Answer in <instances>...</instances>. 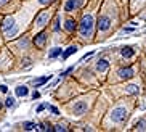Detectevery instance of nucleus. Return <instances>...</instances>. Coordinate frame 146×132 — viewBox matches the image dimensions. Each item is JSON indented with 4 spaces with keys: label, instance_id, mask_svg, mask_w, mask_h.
<instances>
[{
    "label": "nucleus",
    "instance_id": "nucleus-1",
    "mask_svg": "<svg viewBox=\"0 0 146 132\" xmlns=\"http://www.w3.org/2000/svg\"><path fill=\"white\" fill-rule=\"evenodd\" d=\"M92 29H93V18H92L90 15H85V16L82 18L80 24H79V32H80V36H84V37H90Z\"/></svg>",
    "mask_w": 146,
    "mask_h": 132
},
{
    "label": "nucleus",
    "instance_id": "nucleus-2",
    "mask_svg": "<svg viewBox=\"0 0 146 132\" xmlns=\"http://www.w3.org/2000/svg\"><path fill=\"white\" fill-rule=\"evenodd\" d=\"M125 118H127V110L125 108H116L111 113V119L116 121V123H122Z\"/></svg>",
    "mask_w": 146,
    "mask_h": 132
},
{
    "label": "nucleus",
    "instance_id": "nucleus-3",
    "mask_svg": "<svg viewBox=\"0 0 146 132\" xmlns=\"http://www.w3.org/2000/svg\"><path fill=\"white\" fill-rule=\"evenodd\" d=\"M87 111V103H84V102H79V103H76L74 105V108H72V113L76 116H80V115H84Z\"/></svg>",
    "mask_w": 146,
    "mask_h": 132
},
{
    "label": "nucleus",
    "instance_id": "nucleus-4",
    "mask_svg": "<svg viewBox=\"0 0 146 132\" xmlns=\"http://www.w3.org/2000/svg\"><path fill=\"white\" fill-rule=\"evenodd\" d=\"M109 26H111V19H109L108 16H101L98 19V29L100 31H108Z\"/></svg>",
    "mask_w": 146,
    "mask_h": 132
},
{
    "label": "nucleus",
    "instance_id": "nucleus-5",
    "mask_svg": "<svg viewBox=\"0 0 146 132\" xmlns=\"http://www.w3.org/2000/svg\"><path fill=\"white\" fill-rule=\"evenodd\" d=\"M80 5H82V0H68L64 5V10L66 11H72V10L79 8Z\"/></svg>",
    "mask_w": 146,
    "mask_h": 132
},
{
    "label": "nucleus",
    "instance_id": "nucleus-6",
    "mask_svg": "<svg viewBox=\"0 0 146 132\" xmlns=\"http://www.w3.org/2000/svg\"><path fill=\"white\" fill-rule=\"evenodd\" d=\"M133 68H120L119 69V76L122 77V79H130V77H133Z\"/></svg>",
    "mask_w": 146,
    "mask_h": 132
},
{
    "label": "nucleus",
    "instance_id": "nucleus-7",
    "mask_svg": "<svg viewBox=\"0 0 146 132\" xmlns=\"http://www.w3.org/2000/svg\"><path fill=\"white\" fill-rule=\"evenodd\" d=\"M45 40H47L45 32H39V34L34 37V44L37 45V47H43V45H45Z\"/></svg>",
    "mask_w": 146,
    "mask_h": 132
},
{
    "label": "nucleus",
    "instance_id": "nucleus-8",
    "mask_svg": "<svg viewBox=\"0 0 146 132\" xmlns=\"http://www.w3.org/2000/svg\"><path fill=\"white\" fill-rule=\"evenodd\" d=\"M50 79H52V76H43V77H37V79H34V81L31 82V84L34 85V87H40V85H43L45 84V82L47 81H50Z\"/></svg>",
    "mask_w": 146,
    "mask_h": 132
},
{
    "label": "nucleus",
    "instance_id": "nucleus-9",
    "mask_svg": "<svg viewBox=\"0 0 146 132\" xmlns=\"http://www.w3.org/2000/svg\"><path fill=\"white\" fill-rule=\"evenodd\" d=\"M13 24H15V19H13V18H7V19L3 21V24H2V31L8 32V31L13 27Z\"/></svg>",
    "mask_w": 146,
    "mask_h": 132
},
{
    "label": "nucleus",
    "instance_id": "nucleus-10",
    "mask_svg": "<svg viewBox=\"0 0 146 132\" xmlns=\"http://www.w3.org/2000/svg\"><path fill=\"white\" fill-rule=\"evenodd\" d=\"M120 53H122V56H124V58H132L135 52H133V48H132V47H122Z\"/></svg>",
    "mask_w": 146,
    "mask_h": 132
},
{
    "label": "nucleus",
    "instance_id": "nucleus-11",
    "mask_svg": "<svg viewBox=\"0 0 146 132\" xmlns=\"http://www.w3.org/2000/svg\"><path fill=\"white\" fill-rule=\"evenodd\" d=\"M64 27H66V31H69V32H72V31L76 29V27H77V24H76V21H74V19H71V18H69V19H66Z\"/></svg>",
    "mask_w": 146,
    "mask_h": 132
},
{
    "label": "nucleus",
    "instance_id": "nucleus-12",
    "mask_svg": "<svg viewBox=\"0 0 146 132\" xmlns=\"http://www.w3.org/2000/svg\"><path fill=\"white\" fill-rule=\"evenodd\" d=\"M47 19H48V13L47 11H42L39 15V18H37V26H43L45 23H47Z\"/></svg>",
    "mask_w": 146,
    "mask_h": 132
},
{
    "label": "nucleus",
    "instance_id": "nucleus-13",
    "mask_svg": "<svg viewBox=\"0 0 146 132\" xmlns=\"http://www.w3.org/2000/svg\"><path fill=\"white\" fill-rule=\"evenodd\" d=\"M15 92H16V95H18V97H26L29 90H27V87H26V85H19V87H16V90H15Z\"/></svg>",
    "mask_w": 146,
    "mask_h": 132
},
{
    "label": "nucleus",
    "instance_id": "nucleus-14",
    "mask_svg": "<svg viewBox=\"0 0 146 132\" xmlns=\"http://www.w3.org/2000/svg\"><path fill=\"white\" fill-rule=\"evenodd\" d=\"M108 68H109V63L106 60H98V63H96V69L98 71H106Z\"/></svg>",
    "mask_w": 146,
    "mask_h": 132
},
{
    "label": "nucleus",
    "instance_id": "nucleus-15",
    "mask_svg": "<svg viewBox=\"0 0 146 132\" xmlns=\"http://www.w3.org/2000/svg\"><path fill=\"white\" fill-rule=\"evenodd\" d=\"M76 52H77V47H74V45L69 47L68 50H64V53H63V60H68L69 56L72 55V53H76Z\"/></svg>",
    "mask_w": 146,
    "mask_h": 132
},
{
    "label": "nucleus",
    "instance_id": "nucleus-16",
    "mask_svg": "<svg viewBox=\"0 0 146 132\" xmlns=\"http://www.w3.org/2000/svg\"><path fill=\"white\" fill-rule=\"evenodd\" d=\"M125 92H127L129 95H137L138 94V87L137 85H133V84H130V85L125 87Z\"/></svg>",
    "mask_w": 146,
    "mask_h": 132
},
{
    "label": "nucleus",
    "instance_id": "nucleus-17",
    "mask_svg": "<svg viewBox=\"0 0 146 132\" xmlns=\"http://www.w3.org/2000/svg\"><path fill=\"white\" fill-rule=\"evenodd\" d=\"M58 55H61V48H60V47L53 48V50L50 52V58H56Z\"/></svg>",
    "mask_w": 146,
    "mask_h": 132
},
{
    "label": "nucleus",
    "instance_id": "nucleus-18",
    "mask_svg": "<svg viewBox=\"0 0 146 132\" xmlns=\"http://www.w3.org/2000/svg\"><path fill=\"white\" fill-rule=\"evenodd\" d=\"M24 129H26V131H32V129H39V126L35 123H26L24 124Z\"/></svg>",
    "mask_w": 146,
    "mask_h": 132
},
{
    "label": "nucleus",
    "instance_id": "nucleus-19",
    "mask_svg": "<svg viewBox=\"0 0 146 132\" xmlns=\"http://www.w3.org/2000/svg\"><path fill=\"white\" fill-rule=\"evenodd\" d=\"M135 129H138V131H145L146 129V121H140L138 124H135Z\"/></svg>",
    "mask_w": 146,
    "mask_h": 132
},
{
    "label": "nucleus",
    "instance_id": "nucleus-20",
    "mask_svg": "<svg viewBox=\"0 0 146 132\" xmlns=\"http://www.w3.org/2000/svg\"><path fill=\"white\" fill-rule=\"evenodd\" d=\"M5 105H7V107H13V105H15V98L13 97H8V98H7V100H5Z\"/></svg>",
    "mask_w": 146,
    "mask_h": 132
},
{
    "label": "nucleus",
    "instance_id": "nucleus-21",
    "mask_svg": "<svg viewBox=\"0 0 146 132\" xmlns=\"http://www.w3.org/2000/svg\"><path fill=\"white\" fill-rule=\"evenodd\" d=\"M53 129H55V131H58V132H60V131H61V132H64V131H66V127H64V126H61V124H56Z\"/></svg>",
    "mask_w": 146,
    "mask_h": 132
},
{
    "label": "nucleus",
    "instance_id": "nucleus-22",
    "mask_svg": "<svg viewBox=\"0 0 146 132\" xmlns=\"http://www.w3.org/2000/svg\"><path fill=\"white\" fill-rule=\"evenodd\" d=\"M55 32H60V18H56V21H55Z\"/></svg>",
    "mask_w": 146,
    "mask_h": 132
},
{
    "label": "nucleus",
    "instance_id": "nucleus-23",
    "mask_svg": "<svg viewBox=\"0 0 146 132\" xmlns=\"http://www.w3.org/2000/svg\"><path fill=\"white\" fill-rule=\"evenodd\" d=\"M48 108H50V110H52V113H53V115H60V111H58V108L52 107V105H48Z\"/></svg>",
    "mask_w": 146,
    "mask_h": 132
},
{
    "label": "nucleus",
    "instance_id": "nucleus-24",
    "mask_svg": "<svg viewBox=\"0 0 146 132\" xmlns=\"http://www.w3.org/2000/svg\"><path fill=\"white\" fill-rule=\"evenodd\" d=\"M47 107H48V105H45V103H42V105H40V107L37 108V113H40V111H43V110H45Z\"/></svg>",
    "mask_w": 146,
    "mask_h": 132
},
{
    "label": "nucleus",
    "instance_id": "nucleus-25",
    "mask_svg": "<svg viewBox=\"0 0 146 132\" xmlns=\"http://www.w3.org/2000/svg\"><path fill=\"white\" fill-rule=\"evenodd\" d=\"M72 69H74V66H71V68H68V69H66L64 72H63V74H61V76H66V74H69V72L72 71Z\"/></svg>",
    "mask_w": 146,
    "mask_h": 132
},
{
    "label": "nucleus",
    "instance_id": "nucleus-26",
    "mask_svg": "<svg viewBox=\"0 0 146 132\" xmlns=\"http://www.w3.org/2000/svg\"><path fill=\"white\" fill-rule=\"evenodd\" d=\"M32 98H34V100H35V98H40V94H39V92H34V94H32Z\"/></svg>",
    "mask_w": 146,
    "mask_h": 132
},
{
    "label": "nucleus",
    "instance_id": "nucleus-27",
    "mask_svg": "<svg viewBox=\"0 0 146 132\" xmlns=\"http://www.w3.org/2000/svg\"><path fill=\"white\" fill-rule=\"evenodd\" d=\"M7 90H8L7 89V85H0V92H7Z\"/></svg>",
    "mask_w": 146,
    "mask_h": 132
},
{
    "label": "nucleus",
    "instance_id": "nucleus-28",
    "mask_svg": "<svg viewBox=\"0 0 146 132\" xmlns=\"http://www.w3.org/2000/svg\"><path fill=\"white\" fill-rule=\"evenodd\" d=\"M39 2H40V3L45 5V3H50V2H53V0H39Z\"/></svg>",
    "mask_w": 146,
    "mask_h": 132
},
{
    "label": "nucleus",
    "instance_id": "nucleus-29",
    "mask_svg": "<svg viewBox=\"0 0 146 132\" xmlns=\"http://www.w3.org/2000/svg\"><path fill=\"white\" fill-rule=\"evenodd\" d=\"M132 31H133V27H125L124 32H132Z\"/></svg>",
    "mask_w": 146,
    "mask_h": 132
},
{
    "label": "nucleus",
    "instance_id": "nucleus-30",
    "mask_svg": "<svg viewBox=\"0 0 146 132\" xmlns=\"http://www.w3.org/2000/svg\"><path fill=\"white\" fill-rule=\"evenodd\" d=\"M0 108H2V103H0Z\"/></svg>",
    "mask_w": 146,
    "mask_h": 132
}]
</instances>
